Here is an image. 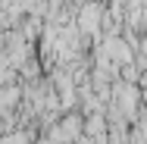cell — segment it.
Listing matches in <instances>:
<instances>
[{"mask_svg": "<svg viewBox=\"0 0 147 144\" xmlns=\"http://www.w3.org/2000/svg\"><path fill=\"white\" fill-rule=\"evenodd\" d=\"M116 97H119L122 113L135 116V110H138V88H135V85H122V88H116Z\"/></svg>", "mask_w": 147, "mask_h": 144, "instance_id": "6da1fadb", "label": "cell"}, {"mask_svg": "<svg viewBox=\"0 0 147 144\" xmlns=\"http://www.w3.org/2000/svg\"><path fill=\"white\" fill-rule=\"evenodd\" d=\"M100 57H113L116 63H128V59H131V53H128V44H125V41L110 38V41L103 44V53H100Z\"/></svg>", "mask_w": 147, "mask_h": 144, "instance_id": "7a4b0ae2", "label": "cell"}, {"mask_svg": "<svg viewBox=\"0 0 147 144\" xmlns=\"http://www.w3.org/2000/svg\"><path fill=\"white\" fill-rule=\"evenodd\" d=\"M78 22H82V31H97L100 28V6H94V3H88L85 9H82V16H78Z\"/></svg>", "mask_w": 147, "mask_h": 144, "instance_id": "3957f363", "label": "cell"}]
</instances>
